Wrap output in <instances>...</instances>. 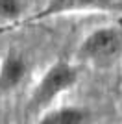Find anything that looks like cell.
Instances as JSON below:
<instances>
[{
	"label": "cell",
	"instance_id": "6da1fadb",
	"mask_svg": "<svg viewBox=\"0 0 122 124\" xmlns=\"http://www.w3.org/2000/svg\"><path fill=\"white\" fill-rule=\"evenodd\" d=\"M76 80H78V72L72 65L65 61L52 65L45 72V76L41 78V82L35 85V89L31 91L26 111L31 115H37L41 109L48 108L52 100L57 98L63 91L70 89L76 83Z\"/></svg>",
	"mask_w": 122,
	"mask_h": 124
},
{
	"label": "cell",
	"instance_id": "7a4b0ae2",
	"mask_svg": "<svg viewBox=\"0 0 122 124\" xmlns=\"http://www.w3.org/2000/svg\"><path fill=\"white\" fill-rule=\"evenodd\" d=\"M120 48V37L115 30L104 28V30H96L85 39L83 43V54L91 57H107L117 54Z\"/></svg>",
	"mask_w": 122,
	"mask_h": 124
},
{
	"label": "cell",
	"instance_id": "3957f363",
	"mask_svg": "<svg viewBox=\"0 0 122 124\" xmlns=\"http://www.w3.org/2000/svg\"><path fill=\"white\" fill-rule=\"evenodd\" d=\"M33 124H92V113L81 106H67L45 113Z\"/></svg>",
	"mask_w": 122,
	"mask_h": 124
},
{
	"label": "cell",
	"instance_id": "277c9868",
	"mask_svg": "<svg viewBox=\"0 0 122 124\" xmlns=\"http://www.w3.org/2000/svg\"><path fill=\"white\" fill-rule=\"evenodd\" d=\"M24 72L26 63L22 61V57L17 54H8L0 65V93L17 87L24 78Z\"/></svg>",
	"mask_w": 122,
	"mask_h": 124
},
{
	"label": "cell",
	"instance_id": "5b68a950",
	"mask_svg": "<svg viewBox=\"0 0 122 124\" xmlns=\"http://www.w3.org/2000/svg\"><path fill=\"white\" fill-rule=\"evenodd\" d=\"M107 2V0H52L39 15H35L33 19H45V17L56 15V13H63V11L70 9H80V8H89V6H100Z\"/></svg>",
	"mask_w": 122,
	"mask_h": 124
},
{
	"label": "cell",
	"instance_id": "8992f818",
	"mask_svg": "<svg viewBox=\"0 0 122 124\" xmlns=\"http://www.w3.org/2000/svg\"><path fill=\"white\" fill-rule=\"evenodd\" d=\"M20 11L19 0H0V15L2 17H17Z\"/></svg>",
	"mask_w": 122,
	"mask_h": 124
}]
</instances>
